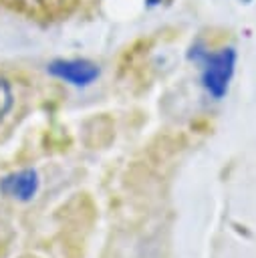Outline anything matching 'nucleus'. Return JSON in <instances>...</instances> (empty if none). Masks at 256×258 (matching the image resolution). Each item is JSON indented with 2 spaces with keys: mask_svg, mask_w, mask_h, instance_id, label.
<instances>
[{
  "mask_svg": "<svg viewBox=\"0 0 256 258\" xmlns=\"http://www.w3.org/2000/svg\"><path fill=\"white\" fill-rule=\"evenodd\" d=\"M191 58L202 62V85L206 93L214 99H222L228 93L230 81L236 69V50L234 48H220L216 52L200 50L198 46L191 48Z\"/></svg>",
  "mask_w": 256,
  "mask_h": 258,
  "instance_id": "obj_1",
  "label": "nucleus"
},
{
  "mask_svg": "<svg viewBox=\"0 0 256 258\" xmlns=\"http://www.w3.org/2000/svg\"><path fill=\"white\" fill-rule=\"evenodd\" d=\"M48 73L56 79L73 85V87H89L99 77V67L85 58H69V60H52L48 64Z\"/></svg>",
  "mask_w": 256,
  "mask_h": 258,
  "instance_id": "obj_2",
  "label": "nucleus"
},
{
  "mask_svg": "<svg viewBox=\"0 0 256 258\" xmlns=\"http://www.w3.org/2000/svg\"><path fill=\"white\" fill-rule=\"evenodd\" d=\"M40 187L38 173L34 169H20L4 175L0 179V191L18 202H30Z\"/></svg>",
  "mask_w": 256,
  "mask_h": 258,
  "instance_id": "obj_3",
  "label": "nucleus"
},
{
  "mask_svg": "<svg viewBox=\"0 0 256 258\" xmlns=\"http://www.w3.org/2000/svg\"><path fill=\"white\" fill-rule=\"evenodd\" d=\"M10 107H12V89L10 83L0 77V119L8 113Z\"/></svg>",
  "mask_w": 256,
  "mask_h": 258,
  "instance_id": "obj_4",
  "label": "nucleus"
},
{
  "mask_svg": "<svg viewBox=\"0 0 256 258\" xmlns=\"http://www.w3.org/2000/svg\"><path fill=\"white\" fill-rule=\"evenodd\" d=\"M157 2H161V0H147V4H149V6H153V4H157Z\"/></svg>",
  "mask_w": 256,
  "mask_h": 258,
  "instance_id": "obj_5",
  "label": "nucleus"
}]
</instances>
